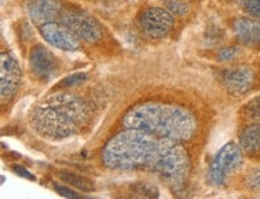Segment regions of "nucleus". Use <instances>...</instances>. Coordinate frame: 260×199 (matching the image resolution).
<instances>
[{"mask_svg":"<svg viewBox=\"0 0 260 199\" xmlns=\"http://www.w3.org/2000/svg\"><path fill=\"white\" fill-rule=\"evenodd\" d=\"M99 161L108 171L151 172L174 190H181L191 173L185 143L132 128L114 132L103 144Z\"/></svg>","mask_w":260,"mask_h":199,"instance_id":"f257e3e1","label":"nucleus"},{"mask_svg":"<svg viewBox=\"0 0 260 199\" xmlns=\"http://www.w3.org/2000/svg\"><path fill=\"white\" fill-rule=\"evenodd\" d=\"M119 127L188 143L198 134L199 119L187 106L148 91L126 106Z\"/></svg>","mask_w":260,"mask_h":199,"instance_id":"f03ea898","label":"nucleus"},{"mask_svg":"<svg viewBox=\"0 0 260 199\" xmlns=\"http://www.w3.org/2000/svg\"><path fill=\"white\" fill-rule=\"evenodd\" d=\"M32 106L30 128L48 142H62L82 134L92 121V102L73 89L53 90Z\"/></svg>","mask_w":260,"mask_h":199,"instance_id":"7ed1b4c3","label":"nucleus"},{"mask_svg":"<svg viewBox=\"0 0 260 199\" xmlns=\"http://www.w3.org/2000/svg\"><path fill=\"white\" fill-rule=\"evenodd\" d=\"M58 21L71 29L75 35L85 44L98 45L105 38V28L101 23L79 8L64 6Z\"/></svg>","mask_w":260,"mask_h":199,"instance_id":"20e7f679","label":"nucleus"},{"mask_svg":"<svg viewBox=\"0 0 260 199\" xmlns=\"http://www.w3.org/2000/svg\"><path fill=\"white\" fill-rule=\"evenodd\" d=\"M243 151L238 143L229 142L219 149L209 168V181L213 186L222 187L229 178L241 167Z\"/></svg>","mask_w":260,"mask_h":199,"instance_id":"39448f33","label":"nucleus"},{"mask_svg":"<svg viewBox=\"0 0 260 199\" xmlns=\"http://www.w3.org/2000/svg\"><path fill=\"white\" fill-rule=\"evenodd\" d=\"M0 96H2L3 112L5 107L15 101L16 96L23 84V71L21 65L13 53L3 46L0 53Z\"/></svg>","mask_w":260,"mask_h":199,"instance_id":"423d86ee","label":"nucleus"},{"mask_svg":"<svg viewBox=\"0 0 260 199\" xmlns=\"http://www.w3.org/2000/svg\"><path fill=\"white\" fill-rule=\"evenodd\" d=\"M137 25L150 40H162L174 28V15L165 6H146L137 15Z\"/></svg>","mask_w":260,"mask_h":199,"instance_id":"0eeeda50","label":"nucleus"},{"mask_svg":"<svg viewBox=\"0 0 260 199\" xmlns=\"http://www.w3.org/2000/svg\"><path fill=\"white\" fill-rule=\"evenodd\" d=\"M30 74L40 83H48L59 75L60 59L43 44H34L28 54Z\"/></svg>","mask_w":260,"mask_h":199,"instance_id":"6e6552de","label":"nucleus"},{"mask_svg":"<svg viewBox=\"0 0 260 199\" xmlns=\"http://www.w3.org/2000/svg\"><path fill=\"white\" fill-rule=\"evenodd\" d=\"M41 38L52 47L64 52H78L82 48V41L71 29L59 21H49L38 25Z\"/></svg>","mask_w":260,"mask_h":199,"instance_id":"1a4fd4ad","label":"nucleus"},{"mask_svg":"<svg viewBox=\"0 0 260 199\" xmlns=\"http://www.w3.org/2000/svg\"><path fill=\"white\" fill-rule=\"evenodd\" d=\"M255 71L248 65H235L219 72V83L232 96L247 94L255 84Z\"/></svg>","mask_w":260,"mask_h":199,"instance_id":"9d476101","label":"nucleus"},{"mask_svg":"<svg viewBox=\"0 0 260 199\" xmlns=\"http://www.w3.org/2000/svg\"><path fill=\"white\" fill-rule=\"evenodd\" d=\"M24 8L29 18L38 26L45 22L58 21L64 3L62 0H24Z\"/></svg>","mask_w":260,"mask_h":199,"instance_id":"9b49d317","label":"nucleus"},{"mask_svg":"<svg viewBox=\"0 0 260 199\" xmlns=\"http://www.w3.org/2000/svg\"><path fill=\"white\" fill-rule=\"evenodd\" d=\"M232 28L240 44L252 48L260 47V17L235 18Z\"/></svg>","mask_w":260,"mask_h":199,"instance_id":"f8f14e48","label":"nucleus"},{"mask_svg":"<svg viewBox=\"0 0 260 199\" xmlns=\"http://www.w3.org/2000/svg\"><path fill=\"white\" fill-rule=\"evenodd\" d=\"M239 145L243 154L254 156L260 152V122H251L239 135Z\"/></svg>","mask_w":260,"mask_h":199,"instance_id":"ddd939ff","label":"nucleus"},{"mask_svg":"<svg viewBox=\"0 0 260 199\" xmlns=\"http://www.w3.org/2000/svg\"><path fill=\"white\" fill-rule=\"evenodd\" d=\"M56 177L64 184L68 185V186L76 188L77 191L91 192L95 190L94 182L90 180V179L77 173H73V172L66 171V169H60V171L56 172Z\"/></svg>","mask_w":260,"mask_h":199,"instance_id":"4468645a","label":"nucleus"},{"mask_svg":"<svg viewBox=\"0 0 260 199\" xmlns=\"http://www.w3.org/2000/svg\"><path fill=\"white\" fill-rule=\"evenodd\" d=\"M240 113L246 120L251 122H260V95L251 98L247 104L243 105Z\"/></svg>","mask_w":260,"mask_h":199,"instance_id":"2eb2a0df","label":"nucleus"},{"mask_svg":"<svg viewBox=\"0 0 260 199\" xmlns=\"http://www.w3.org/2000/svg\"><path fill=\"white\" fill-rule=\"evenodd\" d=\"M89 75L86 72H75V74H71L66 76L60 81L58 84L53 88V90H62V89H73L75 87H78V85L83 84L88 81Z\"/></svg>","mask_w":260,"mask_h":199,"instance_id":"dca6fc26","label":"nucleus"},{"mask_svg":"<svg viewBox=\"0 0 260 199\" xmlns=\"http://www.w3.org/2000/svg\"><path fill=\"white\" fill-rule=\"evenodd\" d=\"M243 185L248 191L260 192V165L249 169L243 177Z\"/></svg>","mask_w":260,"mask_h":199,"instance_id":"f3484780","label":"nucleus"},{"mask_svg":"<svg viewBox=\"0 0 260 199\" xmlns=\"http://www.w3.org/2000/svg\"><path fill=\"white\" fill-rule=\"evenodd\" d=\"M163 6L174 16H185L188 12V6L183 0H163Z\"/></svg>","mask_w":260,"mask_h":199,"instance_id":"a211bd4d","label":"nucleus"},{"mask_svg":"<svg viewBox=\"0 0 260 199\" xmlns=\"http://www.w3.org/2000/svg\"><path fill=\"white\" fill-rule=\"evenodd\" d=\"M243 12L251 17H260V0H238Z\"/></svg>","mask_w":260,"mask_h":199,"instance_id":"6ab92c4d","label":"nucleus"},{"mask_svg":"<svg viewBox=\"0 0 260 199\" xmlns=\"http://www.w3.org/2000/svg\"><path fill=\"white\" fill-rule=\"evenodd\" d=\"M240 54V48L239 47H225L222 48L218 53V59L221 61L229 62L235 60Z\"/></svg>","mask_w":260,"mask_h":199,"instance_id":"aec40b11","label":"nucleus"},{"mask_svg":"<svg viewBox=\"0 0 260 199\" xmlns=\"http://www.w3.org/2000/svg\"><path fill=\"white\" fill-rule=\"evenodd\" d=\"M54 190L58 192V193L61 195V197L65 198H76V197H83V192L79 193L77 190H72V187H66L64 185L54 184Z\"/></svg>","mask_w":260,"mask_h":199,"instance_id":"412c9836","label":"nucleus"},{"mask_svg":"<svg viewBox=\"0 0 260 199\" xmlns=\"http://www.w3.org/2000/svg\"><path fill=\"white\" fill-rule=\"evenodd\" d=\"M12 169H13V172H15V173H17L18 175H21L22 178L29 179V180H31V181L35 180L34 175L30 173V172L26 171V169H25L24 167H22V165H19V164H13V165H12Z\"/></svg>","mask_w":260,"mask_h":199,"instance_id":"4be33fe9","label":"nucleus"},{"mask_svg":"<svg viewBox=\"0 0 260 199\" xmlns=\"http://www.w3.org/2000/svg\"><path fill=\"white\" fill-rule=\"evenodd\" d=\"M183 2H188V0H183Z\"/></svg>","mask_w":260,"mask_h":199,"instance_id":"5701e85b","label":"nucleus"}]
</instances>
